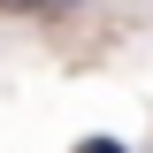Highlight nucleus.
Wrapping results in <instances>:
<instances>
[{
  "instance_id": "nucleus-1",
  "label": "nucleus",
  "mask_w": 153,
  "mask_h": 153,
  "mask_svg": "<svg viewBox=\"0 0 153 153\" xmlns=\"http://www.w3.org/2000/svg\"><path fill=\"white\" fill-rule=\"evenodd\" d=\"M76 153H130L123 138H76Z\"/></svg>"
},
{
  "instance_id": "nucleus-2",
  "label": "nucleus",
  "mask_w": 153,
  "mask_h": 153,
  "mask_svg": "<svg viewBox=\"0 0 153 153\" xmlns=\"http://www.w3.org/2000/svg\"><path fill=\"white\" fill-rule=\"evenodd\" d=\"M0 8H69V0H0Z\"/></svg>"
}]
</instances>
